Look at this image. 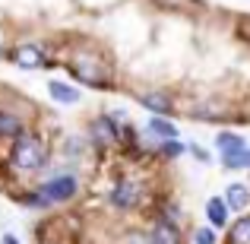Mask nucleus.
<instances>
[{
  "label": "nucleus",
  "mask_w": 250,
  "mask_h": 244,
  "mask_svg": "<svg viewBox=\"0 0 250 244\" xmlns=\"http://www.w3.org/2000/svg\"><path fill=\"white\" fill-rule=\"evenodd\" d=\"M187 153V146H184L181 140H165V143H159V155L162 159H177V155H184Z\"/></svg>",
  "instance_id": "f3484780"
},
{
  "label": "nucleus",
  "mask_w": 250,
  "mask_h": 244,
  "mask_svg": "<svg viewBox=\"0 0 250 244\" xmlns=\"http://www.w3.org/2000/svg\"><path fill=\"white\" fill-rule=\"evenodd\" d=\"M48 95L54 98L57 105H76L83 98V92L76 89V86L63 83V80H48Z\"/></svg>",
  "instance_id": "9b49d317"
},
{
  "label": "nucleus",
  "mask_w": 250,
  "mask_h": 244,
  "mask_svg": "<svg viewBox=\"0 0 250 244\" xmlns=\"http://www.w3.org/2000/svg\"><path fill=\"white\" fill-rule=\"evenodd\" d=\"M124 244H149V235H127Z\"/></svg>",
  "instance_id": "412c9836"
},
{
  "label": "nucleus",
  "mask_w": 250,
  "mask_h": 244,
  "mask_svg": "<svg viewBox=\"0 0 250 244\" xmlns=\"http://www.w3.org/2000/svg\"><path fill=\"white\" fill-rule=\"evenodd\" d=\"M162 3L174 6V10H181V6H187V10H190V6H196V3H200V0H162Z\"/></svg>",
  "instance_id": "aec40b11"
},
{
  "label": "nucleus",
  "mask_w": 250,
  "mask_h": 244,
  "mask_svg": "<svg viewBox=\"0 0 250 244\" xmlns=\"http://www.w3.org/2000/svg\"><path fill=\"white\" fill-rule=\"evenodd\" d=\"M13 64L19 70H44L48 67V54H44L38 44H19L13 51Z\"/></svg>",
  "instance_id": "39448f33"
},
{
  "label": "nucleus",
  "mask_w": 250,
  "mask_h": 244,
  "mask_svg": "<svg viewBox=\"0 0 250 244\" xmlns=\"http://www.w3.org/2000/svg\"><path fill=\"white\" fill-rule=\"evenodd\" d=\"M222 165H225V168H231V171L250 168V149H241V153H234V155H222Z\"/></svg>",
  "instance_id": "dca6fc26"
},
{
  "label": "nucleus",
  "mask_w": 250,
  "mask_h": 244,
  "mask_svg": "<svg viewBox=\"0 0 250 244\" xmlns=\"http://www.w3.org/2000/svg\"><path fill=\"white\" fill-rule=\"evenodd\" d=\"M0 244H22V238H16L13 232H3L0 235Z\"/></svg>",
  "instance_id": "4be33fe9"
},
{
  "label": "nucleus",
  "mask_w": 250,
  "mask_h": 244,
  "mask_svg": "<svg viewBox=\"0 0 250 244\" xmlns=\"http://www.w3.org/2000/svg\"><path fill=\"white\" fill-rule=\"evenodd\" d=\"M146 130L155 136L159 143H165V140H181V130H177V124H171L168 117H149L146 121Z\"/></svg>",
  "instance_id": "f8f14e48"
},
{
  "label": "nucleus",
  "mask_w": 250,
  "mask_h": 244,
  "mask_svg": "<svg viewBox=\"0 0 250 244\" xmlns=\"http://www.w3.org/2000/svg\"><path fill=\"white\" fill-rule=\"evenodd\" d=\"M38 194V200H42V206H61V203H70L76 194H80V181H76L73 175H54L48 177V181H42L38 187H32Z\"/></svg>",
  "instance_id": "7ed1b4c3"
},
{
  "label": "nucleus",
  "mask_w": 250,
  "mask_h": 244,
  "mask_svg": "<svg viewBox=\"0 0 250 244\" xmlns=\"http://www.w3.org/2000/svg\"><path fill=\"white\" fill-rule=\"evenodd\" d=\"M228 241L231 244H250V216H241L228 225Z\"/></svg>",
  "instance_id": "2eb2a0df"
},
{
  "label": "nucleus",
  "mask_w": 250,
  "mask_h": 244,
  "mask_svg": "<svg viewBox=\"0 0 250 244\" xmlns=\"http://www.w3.org/2000/svg\"><path fill=\"white\" fill-rule=\"evenodd\" d=\"M244 25H247V29H250V22H244Z\"/></svg>",
  "instance_id": "b1692460"
},
{
  "label": "nucleus",
  "mask_w": 250,
  "mask_h": 244,
  "mask_svg": "<svg viewBox=\"0 0 250 244\" xmlns=\"http://www.w3.org/2000/svg\"><path fill=\"white\" fill-rule=\"evenodd\" d=\"M225 206L231 209V213H244V209H250V184L244 181H231L225 187Z\"/></svg>",
  "instance_id": "1a4fd4ad"
},
{
  "label": "nucleus",
  "mask_w": 250,
  "mask_h": 244,
  "mask_svg": "<svg viewBox=\"0 0 250 244\" xmlns=\"http://www.w3.org/2000/svg\"><path fill=\"white\" fill-rule=\"evenodd\" d=\"M149 244H184L181 238V225L177 222H168V219H155L152 228H149Z\"/></svg>",
  "instance_id": "0eeeda50"
},
{
  "label": "nucleus",
  "mask_w": 250,
  "mask_h": 244,
  "mask_svg": "<svg viewBox=\"0 0 250 244\" xmlns=\"http://www.w3.org/2000/svg\"><path fill=\"white\" fill-rule=\"evenodd\" d=\"M187 149H190V155H193L196 162H212V153H209V149H203L200 143H190Z\"/></svg>",
  "instance_id": "6ab92c4d"
},
{
  "label": "nucleus",
  "mask_w": 250,
  "mask_h": 244,
  "mask_svg": "<svg viewBox=\"0 0 250 244\" xmlns=\"http://www.w3.org/2000/svg\"><path fill=\"white\" fill-rule=\"evenodd\" d=\"M92 140H95L98 146H114V143H121V127L111 121V114H102V117L92 121Z\"/></svg>",
  "instance_id": "423d86ee"
},
{
  "label": "nucleus",
  "mask_w": 250,
  "mask_h": 244,
  "mask_svg": "<svg viewBox=\"0 0 250 244\" xmlns=\"http://www.w3.org/2000/svg\"><path fill=\"white\" fill-rule=\"evenodd\" d=\"M193 244H219V235H215V228L203 225V228L193 232Z\"/></svg>",
  "instance_id": "a211bd4d"
},
{
  "label": "nucleus",
  "mask_w": 250,
  "mask_h": 244,
  "mask_svg": "<svg viewBox=\"0 0 250 244\" xmlns=\"http://www.w3.org/2000/svg\"><path fill=\"white\" fill-rule=\"evenodd\" d=\"M22 117H16V114H10V111H0V140H16L19 133H22Z\"/></svg>",
  "instance_id": "4468645a"
},
{
  "label": "nucleus",
  "mask_w": 250,
  "mask_h": 244,
  "mask_svg": "<svg viewBox=\"0 0 250 244\" xmlns=\"http://www.w3.org/2000/svg\"><path fill=\"white\" fill-rule=\"evenodd\" d=\"M140 105L146 111H152L155 117H168L171 114V98L165 92H146V95H140Z\"/></svg>",
  "instance_id": "ddd939ff"
},
{
  "label": "nucleus",
  "mask_w": 250,
  "mask_h": 244,
  "mask_svg": "<svg viewBox=\"0 0 250 244\" xmlns=\"http://www.w3.org/2000/svg\"><path fill=\"white\" fill-rule=\"evenodd\" d=\"M6 57V44H3V38H0V61Z\"/></svg>",
  "instance_id": "5701e85b"
},
{
  "label": "nucleus",
  "mask_w": 250,
  "mask_h": 244,
  "mask_svg": "<svg viewBox=\"0 0 250 244\" xmlns=\"http://www.w3.org/2000/svg\"><path fill=\"white\" fill-rule=\"evenodd\" d=\"M212 146H215L219 155H234V153H241V149H247V143H244V136L234 133V130H219Z\"/></svg>",
  "instance_id": "9d476101"
},
{
  "label": "nucleus",
  "mask_w": 250,
  "mask_h": 244,
  "mask_svg": "<svg viewBox=\"0 0 250 244\" xmlns=\"http://www.w3.org/2000/svg\"><path fill=\"white\" fill-rule=\"evenodd\" d=\"M10 165L19 175H35V171H42L44 165H48V146H44V140L38 133L22 130L10 146Z\"/></svg>",
  "instance_id": "f257e3e1"
},
{
  "label": "nucleus",
  "mask_w": 250,
  "mask_h": 244,
  "mask_svg": "<svg viewBox=\"0 0 250 244\" xmlns=\"http://www.w3.org/2000/svg\"><path fill=\"white\" fill-rule=\"evenodd\" d=\"M206 225L215 228V232H222V228L231 225V209L225 206L222 197H209L206 200Z\"/></svg>",
  "instance_id": "6e6552de"
},
{
  "label": "nucleus",
  "mask_w": 250,
  "mask_h": 244,
  "mask_svg": "<svg viewBox=\"0 0 250 244\" xmlns=\"http://www.w3.org/2000/svg\"><path fill=\"white\" fill-rule=\"evenodd\" d=\"M67 70L76 83L92 86V89H111V83H114V73H111L108 61H102L98 54H73Z\"/></svg>",
  "instance_id": "f03ea898"
},
{
  "label": "nucleus",
  "mask_w": 250,
  "mask_h": 244,
  "mask_svg": "<svg viewBox=\"0 0 250 244\" xmlns=\"http://www.w3.org/2000/svg\"><path fill=\"white\" fill-rule=\"evenodd\" d=\"M108 203L117 209V213H133V209L143 203V187L136 181H130V177H124V181H117L114 187H111Z\"/></svg>",
  "instance_id": "20e7f679"
}]
</instances>
